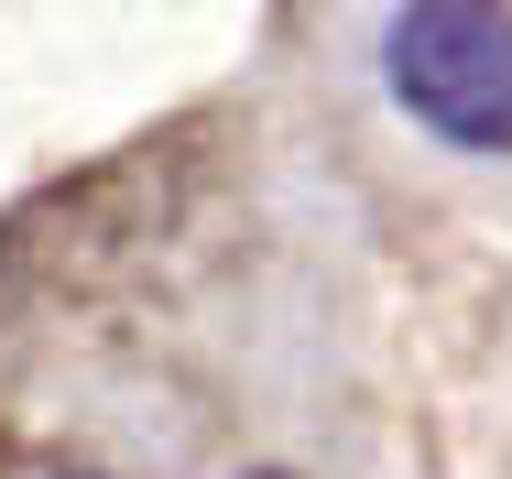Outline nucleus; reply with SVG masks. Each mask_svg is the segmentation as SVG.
Instances as JSON below:
<instances>
[{"label": "nucleus", "mask_w": 512, "mask_h": 479, "mask_svg": "<svg viewBox=\"0 0 512 479\" xmlns=\"http://www.w3.org/2000/svg\"><path fill=\"white\" fill-rule=\"evenodd\" d=\"M382 88L458 153H512V11L502 0H404L382 22Z\"/></svg>", "instance_id": "nucleus-1"}, {"label": "nucleus", "mask_w": 512, "mask_h": 479, "mask_svg": "<svg viewBox=\"0 0 512 479\" xmlns=\"http://www.w3.org/2000/svg\"><path fill=\"white\" fill-rule=\"evenodd\" d=\"M55 479H109V469H55Z\"/></svg>", "instance_id": "nucleus-2"}]
</instances>
